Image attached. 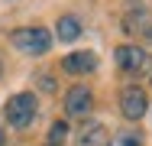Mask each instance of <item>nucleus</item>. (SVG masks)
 I'll return each instance as SVG.
<instances>
[{"instance_id":"0eeeda50","label":"nucleus","mask_w":152,"mask_h":146,"mask_svg":"<svg viewBox=\"0 0 152 146\" xmlns=\"http://www.w3.org/2000/svg\"><path fill=\"white\" fill-rule=\"evenodd\" d=\"M120 26H123V32L136 36V39H142V42H152V16L146 13V10H133V13H126Z\"/></svg>"},{"instance_id":"39448f33","label":"nucleus","mask_w":152,"mask_h":146,"mask_svg":"<svg viewBox=\"0 0 152 146\" xmlns=\"http://www.w3.org/2000/svg\"><path fill=\"white\" fill-rule=\"evenodd\" d=\"M117 101H120V114L126 117V120H139V117H146V111H149V94H146L139 85L120 88Z\"/></svg>"},{"instance_id":"f8f14e48","label":"nucleus","mask_w":152,"mask_h":146,"mask_svg":"<svg viewBox=\"0 0 152 146\" xmlns=\"http://www.w3.org/2000/svg\"><path fill=\"white\" fill-rule=\"evenodd\" d=\"M36 85H39V91H42V94H49V97L58 91V81H55L49 72H36Z\"/></svg>"},{"instance_id":"4468645a","label":"nucleus","mask_w":152,"mask_h":146,"mask_svg":"<svg viewBox=\"0 0 152 146\" xmlns=\"http://www.w3.org/2000/svg\"><path fill=\"white\" fill-rule=\"evenodd\" d=\"M0 78H3V62H0Z\"/></svg>"},{"instance_id":"1a4fd4ad","label":"nucleus","mask_w":152,"mask_h":146,"mask_svg":"<svg viewBox=\"0 0 152 146\" xmlns=\"http://www.w3.org/2000/svg\"><path fill=\"white\" fill-rule=\"evenodd\" d=\"M55 32H58V39H61V42H75V39L81 36V20L68 13V16H61V20H58Z\"/></svg>"},{"instance_id":"7ed1b4c3","label":"nucleus","mask_w":152,"mask_h":146,"mask_svg":"<svg viewBox=\"0 0 152 146\" xmlns=\"http://www.w3.org/2000/svg\"><path fill=\"white\" fill-rule=\"evenodd\" d=\"M36 114H39V97L32 91H16L3 107V117H7V123L13 130H29Z\"/></svg>"},{"instance_id":"ddd939ff","label":"nucleus","mask_w":152,"mask_h":146,"mask_svg":"<svg viewBox=\"0 0 152 146\" xmlns=\"http://www.w3.org/2000/svg\"><path fill=\"white\" fill-rule=\"evenodd\" d=\"M0 146H3V127H0Z\"/></svg>"},{"instance_id":"9b49d317","label":"nucleus","mask_w":152,"mask_h":146,"mask_svg":"<svg viewBox=\"0 0 152 146\" xmlns=\"http://www.w3.org/2000/svg\"><path fill=\"white\" fill-rule=\"evenodd\" d=\"M68 140V123L65 120H55L52 127H49V136H45V146H61Z\"/></svg>"},{"instance_id":"9d476101","label":"nucleus","mask_w":152,"mask_h":146,"mask_svg":"<svg viewBox=\"0 0 152 146\" xmlns=\"http://www.w3.org/2000/svg\"><path fill=\"white\" fill-rule=\"evenodd\" d=\"M107 146H142V133L139 130H120L117 136H110Z\"/></svg>"},{"instance_id":"2eb2a0df","label":"nucleus","mask_w":152,"mask_h":146,"mask_svg":"<svg viewBox=\"0 0 152 146\" xmlns=\"http://www.w3.org/2000/svg\"><path fill=\"white\" fill-rule=\"evenodd\" d=\"M149 81H152V75H149Z\"/></svg>"},{"instance_id":"423d86ee","label":"nucleus","mask_w":152,"mask_h":146,"mask_svg":"<svg viewBox=\"0 0 152 146\" xmlns=\"http://www.w3.org/2000/svg\"><path fill=\"white\" fill-rule=\"evenodd\" d=\"M97 55H94L91 49H75V52H68V55H61V72H68L71 78H88L97 72Z\"/></svg>"},{"instance_id":"f03ea898","label":"nucleus","mask_w":152,"mask_h":146,"mask_svg":"<svg viewBox=\"0 0 152 146\" xmlns=\"http://www.w3.org/2000/svg\"><path fill=\"white\" fill-rule=\"evenodd\" d=\"M113 62L123 75L139 78V75H152V52L142 49L139 42H120L113 49Z\"/></svg>"},{"instance_id":"6e6552de","label":"nucleus","mask_w":152,"mask_h":146,"mask_svg":"<svg viewBox=\"0 0 152 146\" xmlns=\"http://www.w3.org/2000/svg\"><path fill=\"white\" fill-rule=\"evenodd\" d=\"M75 146H107V127L100 120H84L75 130Z\"/></svg>"},{"instance_id":"f257e3e1","label":"nucleus","mask_w":152,"mask_h":146,"mask_svg":"<svg viewBox=\"0 0 152 146\" xmlns=\"http://www.w3.org/2000/svg\"><path fill=\"white\" fill-rule=\"evenodd\" d=\"M10 46L20 52V55H29L39 58L52 49V32L45 26H20V29H10Z\"/></svg>"},{"instance_id":"20e7f679","label":"nucleus","mask_w":152,"mask_h":146,"mask_svg":"<svg viewBox=\"0 0 152 146\" xmlns=\"http://www.w3.org/2000/svg\"><path fill=\"white\" fill-rule=\"evenodd\" d=\"M91 111H94V91L84 81H75V85L65 91V117L84 120Z\"/></svg>"}]
</instances>
